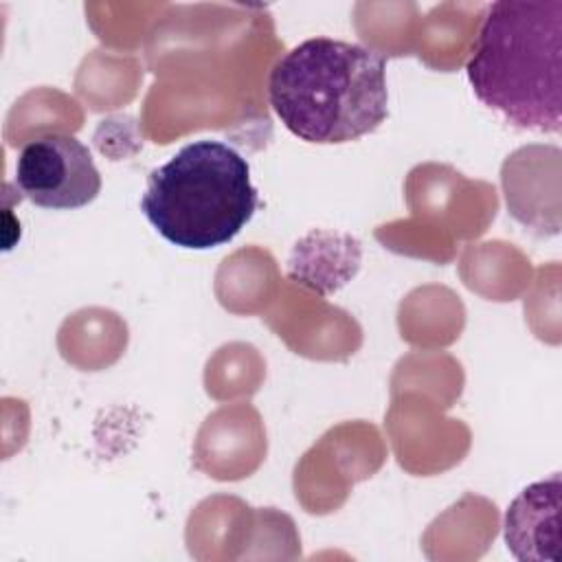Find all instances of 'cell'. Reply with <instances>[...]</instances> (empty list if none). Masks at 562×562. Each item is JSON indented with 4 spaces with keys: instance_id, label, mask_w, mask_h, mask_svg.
Returning <instances> with one entry per match:
<instances>
[{
    "instance_id": "3",
    "label": "cell",
    "mask_w": 562,
    "mask_h": 562,
    "mask_svg": "<svg viewBox=\"0 0 562 562\" xmlns=\"http://www.w3.org/2000/svg\"><path fill=\"white\" fill-rule=\"evenodd\" d=\"M259 204L248 160L222 140H193L147 176L140 211L169 244L209 250L228 244Z\"/></svg>"
},
{
    "instance_id": "2",
    "label": "cell",
    "mask_w": 562,
    "mask_h": 562,
    "mask_svg": "<svg viewBox=\"0 0 562 562\" xmlns=\"http://www.w3.org/2000/svg\"><path fill=\"white\" fill-rule=\"evenodd\" d=\"M268 101L285 130L305 143L356 140L389 116L386 59L362 44L310 37L272 66Z\"/></svg>"
},
{
    "instance_id": "5",
    "label": "cell",
    "mask_w": 562,
    "mask_h": 562,
    "mask_svg": "<svg viewBox=\"0 0 562 562\" xmlns=\"http://www.w3.org/2000/svg\"><path fill=\"white\" fill-rule=\"evenodd\" d=\"M503 536L522 562L560 560V474L527 485L507 507Z\"/></svg>"
},
{
    "instance_id": "1",
    "label": "cell",
    "mask_w": 562,
    "mask_h": 562,
    "mask_svg": "<svg viewBox=\"0 0 562 562\" xmlns=\"http://www.w3.org/2000/svg\"><path fill=\"white\" fill-rule=\"evenodd\" d=\"M474 97L520 130L562 125V0H498L465 64Z\"/></svg>"
},
{
    "instance_id": "4",
    "label": "cell",
    "mask_w": 562,
    "mask_h": 562,
    "mask_svg": "<svg viewBox=\"0 0 562 562\" xmlns=\"http://www.w3.org/2000/svg\"><path fill=\"white\" fill-rule=\"evenodd\" d=\"M20 193L42 209L70 211L90 204L101 191V173L90 149L70 134L31 138L15 160Z\"/></svg>"
}]
</instances>
